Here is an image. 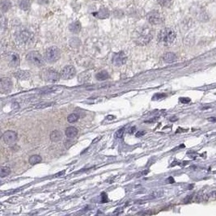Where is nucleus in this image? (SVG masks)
Returning <instances> with one entry per match:
<instances>
[{
  "mask_svg": "<svg viewBox=\"0 0 216 216\" xmlns=\"http://www.w3.org/2000/svg\"><path fill=\"white\" fill-rule=\"evenodd\" d=\"M135 41L139 45H145L152 39V31L147 27H142L135 31Z\"/></svg>",
  "mask_w": 216,
  "mask_h": 216,
  "instance_id": "nucleus-1",
  "label": "nucleus"
},
{
  "mask_svg": "<svg viewBox=\"0 0 216 216\" xmlns=\"http://www.w3.org/2000/svg\"><path fill=\"white\" fill-rule=\"evenodd\" d=\"M176 36H177V35H176V32L173 29L166 28L162 29L159 32L158 41L163 45H169L175 41Z\"/></svg>",
  "mask_w": 216,
  "mask_h": 216,
  "instance_id": "nucleus-2",
  "label": "nucleus"
},
{
  "mask_svg": "<svg viewBox=\"0 0 216 216\" xmlns=\"http://www.w3.org/2000/svg\"><path fill=\"white\" fill-rule=\"evenodd\" d=\"M60 49L56 46H51V47L48 48L45 50V55H44L45 61L49 63H54L60 59Z\"/></svg>",
  "mask_w": 216,
  "mask_h": 216,
  "instance_id": "nucleus-3",
  "label": "nucleus"
},
{
  "mask_svg": "<svg viewBox=\"0 0 216 216\" xmlns=\"http://www.w3.org/2000/svg\"><path fill=\"white\" fill-rule=\"evenodd\" d=\"M26 59L28 63H30L32 66H37V67L42 66L45 64V58H43L42 55L37 51L29 52L26 56Z\"/></svg>",
  "mask_w": 216,
  "mask_h": 216,
  "instance_id": "nucleus-4",
  "label": "nucleus"
},
{
  "mask_svg": "<svg viewBox=\"0 0 216 216\" xmlns=\"http://www.w3.org/2000/svg\"><path fill=\"white\" fill-rule=\"evenodd\" d=\"M43 79L49 83H55L58 81L61 77V75L58 71H56L54 69H46L42 74Z\"/></svg>",
  "mask_w": 216,
  "mask_h": 216,
  "instance_id": "nucleus-5",
  "label": "nucleus"
},
{
  "mask_svg": "<svg viewBox=\"0 0 216 216\" xmlns=\"http://www.w3.org/2000/svg\"><path fill=\"white\" fill-rule=\"evenodd\" d=\"M6 60L8 63V65L12 68H16L18 67L20 62V58L18 54L15 53V52H11L6 54Z\"/></svg>",
  "mask_w": 216,
  "mask_h": 216,
  "instance_id": "nucleus-6",
  "label": "nucleus"
},
{
  "mask_svg": "<svg viewBox=\"0 0 216 216\" xmlns=\"http://www.w3.org/2000/svg\"><path fill=\"white\" fill-rule=\"evenodd\" d=\"M17 133L12 131H7L2 135V139L7 145H13L17 141Z\"/></svg>",
  "mask_w": 216,
  "mask_h": 216,
  "instance_id": "nucleus-7",
  "label": "nucleus"
},
{
  "mask_svg": "<svg viewBox=\"0 0 216 216\" xmlns=\"http://www.w3.org/2000/svg\"><path fill=\"white\" fill-rule=\"evenodd\" d=\"M76 70L73 66H66L61 71V78L63 79H71L75 76Z\"/></svg>",
  "mask_w": 216,
  "mask_h": 216,
  "instance_id": "nucleus-8",
  "label": "nucleus"
},
{
  "mask_svg": "<svg viewBox=\"0 0 216 216\" xmlns=\"http://www.w3.org/2000/svg\"><path fill=\"white\" fill-rule=\"evenodd\" d=\"M147 19L152 24H160L164 21L163 16L158 11H152L148 13Z\"/></svg>",
  "mask_w": 216,
  "mask_h": 216,
  "instance_id": "nucleus-9",
  "label": "nucleus"
},
{
  "mask_svg": "<svg viewBox=\"0 0 216 216\" xmlns=\"http://www.w3.org/2000/svg\"><path fill=\"white\" fill-rule=\"evenodd\" d=\"M127 61V57L124 52H118L115 54L112 58V62L116 66H122L125 64Z\"/></svg>",
  "mask_w": 216,
  "mask_h": 216,
  "instance_id": "nucleus-10",
  "label": "nucleus"
},
{
  "mask_svg": "<svg viewBox=\"0 0 216 216\" xmlns=\"http://www.w3.org/2000/svg\"><path fill=\"white\" fill-rule=\"evenodd\" d=\"M12 81L10 78H2L1 79V92L2 93H8L12 88Z\"/></svg>",
  "mask_w": 216,
  "mask_h": 216,
  "instance_id": "nucleus-11",
  "label": "nucleus"
},
{
  "mask_svg": "<svg viewBox=\"0 0 216 216\" xmlns=\"http://www.w3.org/2000/svg\"><path fill=\"white\" fill-rule=\"evenodd\" d=\"M177 58V55L174 53H172V52L166 53L163 56V60L166 63H172V62H176Z\"/></svg>",
  "mask_w": 216,
  "mask_h": 216,
  "instance_id": "nucleus-12",
  "label": "nucleus"
},
{
  "mask_svg": "<svg viewBox=\"0 0 216 216\" xmlns=\"http://www.w3.org/2000/svg\"><path fill=\"white\" fill-rule=\"evenodd\" d=\"M49 139L52 142H54V143L59 142L62 139V132L59 131H54L53 132H51V134L49 135Z\"/></svg>",
  "mask_w": 216,
  "mask_h": 216,
  "instance_id": "nucleus-13",
  "label": "nucleus"
},
{
  "mask_svg": "<svg viewBox=\"0 0 216 216\" xmlns=\"http://www.w3.org/2000/svg\"><path fill=\"white\" fill-rule=\"evenodd\" d=\"M65 135H66V137L70 138V139L75 138L78 135V130L74 126H70V127L66 129Z\"/></svg>",
  "mask_w": 216,
  "mask_h": 216,
  "instance_id": "nucleus-14",
  "label": "nucleus"
},
{
  "mask_svg": "<svg viewBox=\"0 0 216 216\" xmlns=\"http://www.w3.org/2000/svg\"><path fill=\"white\" fill-rule=\"evenodd\" d=\"M69 29L73 33H79L81 31V24L79 21L73 22L69 26Z\"/></svg>",
  "mask_w": 216,
  "mask_h": 216,
  "instance_id": "nucleus-15",
  "label": "nucleus"
},
{
  "mask_svg": "<svg viewBox=\"0 0 216 216\" xmlns=\"http://www.w3.org/2000/svg\"><path fill=\"white\" fill-rule=\"evenodd\" d=\"M30 36L31 34L28 32V31L24 30L19 32V36H18V39H19V41H21V42L26 43V42H28V40L30 39Z\"/></svg>",
  "mask_w": 216,
  "mask_h": 216,
  "instance_id": "nucleus-16",
  "label": "nucleus"
},
{
  "mask_svg": "<svg viewBox=\"0 0 216 216\" xmlns=\"http://www.w3.org/2000/svg\"><path fill=\"white\" fill-rule=\"evenodd\" d=\"M109 11H108V9L105 8V7L101 8L98 12H96V14H95V16L99 18V19H106V18L109 17Z\"/></svg>",
  "mask_w": 216,
  "mask_h": 216,
  "instance_id": "nucleus-17",
  "label": "nucleus"
},
{
  "mask_svg": "<svg viewBox=\"0 0 216 216\" xmlns=\"http://www.w3.org/2000/svg\"><path fill=\"white\" fill-rule=\"evenodd\" d=\"M30 75L28 71H19L15 73V77L19 80H26L29 78Z\"/></svg>",
  "mask_w": 216,
  "mask_h": 216,
  "instance_id": "nucleus-18",
  "label": "nucleus"
},
{
  "mask_svg": "<svg viewBox=\"0 0 216 216\" xmlns=\"http://www.w3.org/2000/svg\"><path fill=\"white\" fill-rule=\"evenodd\" d=\"M0 6H1L2 12L5 13L11 7V2H10V0H1Z\"/></svg>",
  "mask_w": 216,
  "mask_h": 216,
  "instance_id": "nucleus-19",
  "label": "nucleus"
},
{
  "mask_svg": "<svg viewBox=\"0 0 216 216\" xmlns=\"http://www.w3.org/2000/svg\"><path fill=\"white\" fill-rule=\"evenodd\" d=\"M109 75L106 71H101L96 75V78L99 81H104L105 79H109Z\"/></svg>",
  "mask_w": 216,
  "mask_h": 216,
  "instance_id": "nucleus-20",
  "label": "nucleus"
},
{
  "mask_svg": "<svg viewBox=\"0 0 216 216\" xmlns=\"http://www.w3.org/2000/svg\"><path fill=\"white\" fill-rule=\"evenodd\" d=\"M30 0H19V6L24 11H27L30 8Z\"/></svg>",
  "mask_w": 216,
  "mask_h": 216,
  "instance_id": "nucleus-21",
  "label": "nucleus"
},
{
  "mask_svg": "<svg viewBox=\"0 0 216 216\" xmlns=\"http://www.w3.org/2000/svg\"><path fill=\"white\" fill-rule=\"evenodd\" d=\"M41 160H42V158H41V156H38V155H34V156H32L30 158H29L28 162H29L30 164L35 165L36 164H38V163L41 162Z\"/></svg>",
  "mask_w": 216,
  "mask_h": 216,
  "instance_id": "nucleus-22",
  "label": "nucleus"
},
{
  "mask_svg": "<svg viewBox=\"0 0 216 216\" xmlns=\"http://www.w3.org/2000/svg\"><path fill=\"white\" fill-rule=\"evenodd\" d=\"M11 173V169L9 167H2L1 168V172H0V176L1 177L3 178L6 176H8Z\"/></svg>",
  "mask_w": 216,
  "mask_h": 216,
  "instance_id": "nucleus-23",
  "label": "nucleus"
},
{
  "mask_svg": "<svg viewBox=\"0 0 216 216\" xmlns=\"http://www.w3.org/2000/svg\"><path fill=\"white\" fill-rule=\"evenodd\" d=\"M79 117L78 114H71L67 117V121H68V122H70V123H75V122H76L79 120Z\"/></svg>",
  "mask_w": 216,
  "mask_h": 216,
  "instance_id": "nucleus-24",
  "label": "nucleus"
},
{
  "mask_svg": "<svg viewBox=\"0 0 216 216\" xmlns=\"http://www.w3.org/2000/svg\"><path fill=\"white\" fill-rule=\"evenodd\" d=\"M159 4L164 7H169L172 3V0H157Z\"/></svg>",
  "mask_w": 216,
  "mask_h": 216,
  "instance_id": "nucleus-25",
  "label": "nucleus"
},
{
  "mask_svg": "<svg viewBox=\"0 0 216 216\" xmlns=\"http://www.w3.org/2000/svg\"><path fill=\"white\" fill-rule=\"evenodd\" d=\"M167 96L166 94H164V93H156L153 97H152V100L153 101H159V100H162V99L165 98Z\"/></svg>",
  "mask_w": 216,
  "mask_h": 216,
  "instance_id": "nucleus-26",
  "label": "nucleus"
},
{
  "mask_svg": "<svg viewBox=\"0 0 216 216\" xmlns=\"http://www.w3.org/2000/svg\"><path fill=\"white\" fill-rule=\"evenodd\" d=\"M58 88L56 87V86H54V87H49V88H47L46 89H44V90H42V93L43 94H46V93H49V92H55V91L58 90Z\"/></svg>",
  "mask_w": 216,
  "mask_h": 216,
  "instance_id": "nucleus-27",
  "label": "nucleus"
},
{
  "mask_svg": "<svg viewBox=\"0 0 216 216\" xmlns=\"http://www.w3.org/2000/svg\"><path fill=\"white\" fill-rule=\"evenodd\" d=\"M124 131H125L124 128H122L120 129V130H118V131H117V133H116V137L118 138V139L122 138V136H123V135H124Z\"/></svg>",
  "mask_w": 216,
  "mask_h": 216,
  "instance_id": "nucleus-28",
  "label": "nucleus"
},
{
  "mask_svg": "<svg viewBox=\"0 0 216 216\" xmlns=\"http://www.w3.org/2000/svg\"><path fill=\"white\" fill-rule=\"evenodd\" d=\"M78 42H80V41H79V39L78 38H72L71 39V45H74V44H75V47H78L80 44H78Z\"/></svg>",
  "mask_w": 216,
  "mask_h": 216,
  "instance_id": "nucleus-29",
  "label": "nucleus"
},
{
  "mask_svg": "<svg viewBox=\"0 0 216 216\" xmlns=\"http://www.w3.org/2000/svg\"><path fill=\"white\" fill-rule=\"evenodd\" d=\"M190 99L188 98V97H181L180 98V101L183 104H187V103L190 102Z\"/></svg>",
  "mask_w": 216,
  "mask_h": 216,
  "instance_id": "nucleus-30",
  "label": "nucleus"
},
{
  "mask_svg": "<svg viewBox=\"0 0 216 216\" xmlns=\"http://www.w3.org/2000/svg\"><path fill=\"white\" fill-rule=\"evenodd\" d=\"M146 134L145 131H139V132H137L136 134H135V135H136V137L139 138V137H142L143 135H144Z\"/></svg>",
  "mask_w": 216,
  "mask_h": 216,
  "instance_id": "nucleus-31",
  "label": "nucleus"
},
{
  "mask_svg": "<svg viewBox=\"0 0 216 216\" xmlns=\"http://www.w3.org/2000/svg\"><path fill=\"white\" fill-rule=\"evenodd\" d=\"M37 2L40 4H45L48 2V0H37Z\"/></svg>",
  "mask_w": 216,
  "mask_h": 216,
  "instance_id": "nucleus-32",
  "label": "nucleus"
},
{
  "mask_svg": "<svg viewBox=\"0 0 216 216\" xmlns=\"http://www.w3.org/2000/svg\"><path fill=\"white\" fill-rule=\"evenodd\" d=\"M208 121L211 122H216V118L215 117H211V118H208Z\"/></svg>",
  "mask_w": 216,
  "mask_h": 216,
  "instance_id": "nucleus-33",
  "label": "nucleus"
},
{
  "mask_svg": "<svg viewBox=\"0 0 216 216\" xmlns=\"http://www.w3.org/2000/svg\"><path fill=\"white\" fill-rule=\"evenodd\" d=\"M168 181L170 182V183H173L174 182V180H173V178L172 177H170L168 178Z\"/></svg>",
  "mask_w": 216,
  "mask_h": 216,
  "instance_id": "nucleus-34",
  "label": "nucleus"
},
{
  "mask_svg": "<svg viewBox=\"0 0 216 216\" xmlns=\"http://www.w3.org/2000/svg\"><path fill=\"white\" fill-rule=\"evenodd\" d=\"M135 130H136V127H135V126L132 127V128H131V134H133V133L135 132Z\"/></svg>",
  "mask_w": 216,
  "mask_h": 216,
  "instance_id": "nucleus-35",
  "label": "nucleus"
},
{
  "mask_svg": "<svg viewBox=\"0 0 216 216\" xmlns=\"http://www.w3.org/2000/svg\"><path fill=\"white\" fill-rule=\"evenodd\" d=\"M170 121H172V122H174V121H177V118H170Z\"/></svg>",
  "mask_w": 216,
  "mask_h": 216,
  "instance_id": "nucleus-36",
  "label": "nucleus"
}]
</instances>
